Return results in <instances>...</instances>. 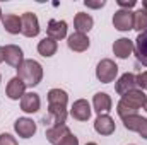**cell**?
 Returning <instances> with one entry per match:
<instances>
[{
    "label": "cell",
    "mask_w": 147,
    "mask_h": 145,
    "mask_svg": "<svg viewBox=\"0 0 147 145\" xmlns=\"http://www.w3.org/2000/svg\"><path fill=\"white\" fill-rule=\"evenodd\" d=\"M86 145H98V144H94V142H89V144H86Z\"/></svg>",
    "instance_id": "32"
},
{
    "label": "cell",
    "mask_w": 147,
    "mask_h": 145,
    "mask_svg": "<svg viewBox=\"0 0 147 145\" xmlns=\"http://www.w3.org/2000/svg\"><path fill=\"white\" fill-rule=\"evenodd\" d=\"M134 51V41L128 38H120L113 43V53L120 60H127Z\"/></svg>",
    "instance_id": "12"
},
{
    "label": "cell",
    "mask_w": 147,
    "mask_h": 145,
    "mask_svg": "<svg viewBox=\"0 0 147 145\" xmlns=\"http://www.w3.org/2000/svg\"><path fill=\"white\" fill-rule=\"evenodd\" d=\"M2 17H3V15H2V9H0V21H2Z\"/></svg>",
    "instance_id": "33"
},
{
    "label": "cell",
    "mask_w": 147,
    "mask_h": 145,
    "mask_svg": "<svg viewBox=\"0 0 147 145\" xmlns=\"http://www.w3.org/2000/svg\"><path fill=\"white\" fill-rule=\"evenodd\" d=\"M3 58L10 67H14L17 70L21 67V63L24 62V53L17 44H7V46H3Z\"/></svg>",
    "instance_id": "7"
},
{
    "label": "cell",
    "mask_w": 147,
    "mask_h": 145,
    "mask_svg": "<svg viewBox=\"0 0 147 145\" xmlns=\"http://www.w3.org/2000/svg\"><path fill=\"white\" fill-rule=\"evenodd\" d=\"M69 133H70V128L67 125H55L46 130V140L51 145H58Z\"/></svg>",
    "instance_id": "15"
},
{
    "label": "cell",
    "mask_w": 147,
    "mask_h": 145,
    "mask_svg": "<svg viewBox=\"0 0 147 145\" xmlns=\"http://www.w3.org/2000/svg\"><path fill=\"white\" fill-rule=\"evenodd\" d=\"M113 26L115 29L125 33V31H130L134 29V12L132 10H116L115 15H113Z\"/></svg>",
    "instance_id": "4"
},
{
    "label": "cell",
    "mask_w": 147,
    "mask_h": 145,
    "mask_svg": "<svg viewBox=\"0 0 147 145\" xmlns=\"http://www.w3.org/2000/svg\"><path fill=\"white\" fill-rule=\"evenodd\" d=\"M0 145H17V140L10 133H0Z\"/></svg>",
    "instance_id": "25"
},
{
    "label": "cell",
    "mask_w": 147,
    "mask_h": 145,
    "mask_svg": "<svg viewBox=\"0 0 147 145\" xmlns=\"http://www.w3.org/2000/svg\"><path fill=\"white\" fill-rule=\"evenodd\" d=\"M120 101H121L123 104H127L128 108L139 111L140 108H144V106L147 104V96L144 94V91H140V89H134V91L123 94Z\"/></svg>",
    "instance_id": "5"
},
{
    "label": "cell",
    "mask_w": 147,
    "mask_h": 145,
    "mask_svg": "<svg viewBox=\"0 0 147 145\" xmlns=\"http://www.w3.org/2000/svg\"><path fill=\"white\" fill-rule=\"evenodd\" d=\"M94 130L99 135H111L115 132V119L110 114H99L94 121Z\"/></svg>",
    "instance_id": "16"
},
{
    "label": "cell",
    "mask_w": 147,
    "mask_h": 145,
    "mask_svg": "<svg viewBox=\"0 0 147 145\" xmlns=\"http://www.w3.org/2000/svg\"><path fill=\"white\" fill-rule=\"evenodd\" d=\"M21 22H22V34L26 38H36L39 34V21L36 14L24 12L21 15Z\"/></svg>",
    "instance_id": "6"
},
{
    "label": "cell",
    "mask_w": 147,
    "mask_h": 145,
    "mask_svg": "<svg viewBox=\"0 0 147 145\" xmlns=\"http://www.w3.org/2000/svg\"><path fill=\"white\" fill-rule=\"evenodd\" d=\"M2 24H3V29H5L9 34H19V33H22L21 17L16 15V14H5V15L2 17Z\"/></svg>",
    "instance_id": "21"
},
{
    "label": "cell",
    "mask_w": 147,
    "mask_h": 145,
    "mask_svg": "<svg viewBox=\"0 0 147 145\" xmlns=\"http://www.w3.org/2000/svg\"><path fill=\"white\" fill-rule=\"evenodd\" d=\"M67 46H69L72 51H75V53H82V51L89 50L91 41H89L87 34H82V33H72L70 36L67 38Z\"/></svg>",
    "instance_id": "11"
},
{
    "label": "cell",
    "mask_w": 147,
    "mask_h": 145,
    "mask_svg": "<svg viewBox=\"0 0 147 145\" xmlns=\"http://www.w3.org/2000/svg\"><path fill=\"white\" fill-rule=\"evenodd\" d=\"M84 5H86L87 9H101V7L106 5V2H105V0H101V2H89V0H86Z\"/></svg>",
    "instance_id": "28"
},
{
    "label": "cell",
    "mask_w": 147,
    "mask_h": 145,
    "mask_svg": "<svg viewBox=\"0 0 147 145\" xmlns=\"http://www.w3.org/2000/svg\"><path fill=\"white\" fill-rule=\"evenodd\" d=\"M142 9L147 12V0H144V2H142Z\"/></svg>",
    "instance_id": "31"
},
{
    "label": "cell",
    "mask_w": 147,
    "mask_h": 145,
    "mask_svg": "<svg viewBox=\"0 0 147 145\" xmlns=\"http://www.w3.org/2000/svg\"><path fill=\"white\" fill-rule=\"evenodd\" d=\"M115 89H116V92H118L120 96H123V94H127V92H130V91L137 89V80H135V75H134V73H130V72L123 73V75L118 79V82H116Z\"/></svg>",
    "instance_id": "17"
},
{
    "label": "cell",
    "mask_w": 147,
    "mask_h": 145,
    "mask_svg": "<svg viewBox=\"0 0 147 145\" xmlns=\"http://www.w3.org/2000/svg\"><path fill=\"white\" fill-rule=\"evenodd\" d=\"M41 108V99L36 92H26L21 99V109L24 113H38Z\"/></svg>",
    "instance_id": "18"
},
{
    "label": "cell",
    "mask_w": 147,
    "mask_h": 145,
    "mask_svg": "<svg viewBox=\"0 0 147 145\" xmlns=\"http://www.w3.org/2000/svg\"><path fill=\"white\" fill-rule=\"evenodd\" d=\"M58 145H79V138L74 135L72 132H70V133H69V135H67V137H65V138H63Z\"/></svg>",
    "instance_id": "26"
},
{
    "label": "cell",
    "mask_w": 147,
    "mask_h": 145,
    "mask_svg": "<svg viewBox=\"0 0 147 145\" xmlns=\"http://www.w3.org/2000/svg\"><path fill=\"white\" fill-rule=\"evenodd\" d=\"M14 130L21 138H31L36 133L38 126L31 118H17L14 123Z\"/></svg>",
    "instance_id": "8"
},
{
    "label": "cell",
    "mask_w": 147,
    "mask_h": 145,
    "mask_svg": "<svg viewBox=\"0 0 147 145\" xmlns=\"http://www.w3.org/2000/svg\"><path fill=\"white\" fill-rule=\"evenodd\" d=\"M17 77L26 84V87H36L43 79V67L36 60H24L17 68Z\"/></svg>",
    "instance_id": "2"
},
{
    "label": "cell",
    "mask_w": 147,
    "mask_h": 145,
    "mask_svg": "<svg viewBox=\"0 0 147 145\" xmlns=\"http://www.w3.org/2000/svg\"><path fill=\"white\" fill-rule=\"evenodd\" d=\"M134 53L139 63H142L144 67H147V29L139 33V36L135 39L134 44Z\"/></svg>",
    "instance_id": "13"
},
{
    "label": "cell",
    "mask_w": 147,
    "mask_h": 145,
    "mask_svg": "<svg viewBox=\"0 0 147 145\" xmlns=\"http://www.w3.org/2000/svg\"><path fill=\"white\" fill-rule=\"evenodd\" d=\"M92 106H94V111L99 116V114H108V111H111L113 103H111V97L106 92H98L92 97Z\"/></svg>",
    "instance_id": "19"
},
{
    "label": "cell",
    "mask_w": 147,
    "mask_h": 145,
    "mask_svg": "<svg viewBox=\"0 0 147 145\" xmlns=\"http://www.w3.org/2000/svg\"><path fill=\"white\" fill-rule=\"evenodd\" d=\"M57 50H58V44H57V41L51 39V38H43V39L38 43V53H39L41 56H45V58L53 56V55L57 53Z\"/></svg>",
    "instance_id": "22"
},
{
    "label": "cell",
    "mask_w": 147,
    "mask_h": 145,
    "mask_svg": "<svg viewBox=\"0 0 147 145\" xmlns=\"http://www.w3.org/2000/svg\"><path fill=\"white\" fill-rule=\"evenodd\" d=\"M69 96L63 89H51L48 92V114L45 116V125H65L67 119Z\"/></svg>",
    "instance_id": "1"
},
{
    "label": "cell",
    "mask_w": 147,
    "mask_h": 145,
    "mask_svg": "<svg viewBox=\"0 0 147 145\" xmlns=\"http://www.w3.org/2000/svg\"><path fill=\"white\" fill-rule=\"evenodd\" d=\"M0 82H2V77H0Z\"/></svg>",
    "instance_id": "35"
},
{
    "label": "cell",
    "mask_w": 147,
    "mask_h": 145,
    "mask_svg": "<svg viewBox=\"0 0 147 145\" xmlns=\"http://www.w3.org/2000/svg\"><path fill=\"white\" fill-rule=\"evenodd\" d=\"M134 29L139 33L147 29V12L144 9H139L134 12Z\"/></svg>",
    "instance_id": "23"
},
{
    "label": "cell",
    "mask_w": 147,
    "mask_h": 145,
    "mask_svg": "<svg viewBox=\"0 0 147 145\" xmlns=\"http://www.w3.org/2000/svg\"><path fill=\"white\" fill-rule=\"evenodd\" d=\"M5 58H3V46H0V63L3 62Z\"/></svg>",
    "instance_id": "30"
},
{
    "label": "cell",
    "mask_w": 147,
    "mask_h": 145,
    "mask_svg": "<svg viewBox=\"0 0 147 145\" xmlns=\"http://www.w3.org/2000/svg\"><path fill=\"white\" fill-rule=\"evenodd\" d=\"M144 109H146V111H147V104H146V106H144Z\"/></svg>",
    "instance_id": "34"
},
{
    "label": "cell",
    "mask_w": 147,
    "mask_h": 145,
    "mask_svg": "<svg viewBox=\"0 0 147 145\" xmlns=\"http://www.w3.org/2000/svg\"><path fill=\"white\" fill-rule=\"evenodd\" d=\"M116 3L120 5V9H123V10H130L132 7H135L137 5V2L135 0H116Z\"/></svg>",
    "instance_id": "27"
},
{
    "label": "cell",
    "mask_w": 147,
    "mask_h": 145,
    "mask_svg": "<svg viewBox=\"0 0 147 145\" xmlns=\"http://www.w3.org/2000/svg\"><path fill=\"white\" fill-rule=\"evenodd\" d=\"M5 92H7V97H9V99L19 101V99H22V96L26 94V84L16 75V77H12V79L9 80Z\"/></svg>",
    "instance_id": "9"
},
{
    "label": "cell",
    "mask_w": 147,
    "mask_h": 145,
    "mask_svg": "<svg viewBox=\"0 0 147 145\" xmlns=\"http://www.w3.org/2000/svg\"><path fill=\"white\" fill-rule=\"evenodd\" d=\"M91 104L86 99H77L70 108V116L77 121H87L91 118Z\"/></svg>",
    "instance_id": "10"
},
{
    "label": "cell",
    "mask_w": 147,
    "mask_h": 145,
    "mask_svg": "<svg viewBox=\"0 0 147 145\" xmlns=\"http://www.w3.org/2000/svg\"><path fill=\"white\" fill-rule=\"evenodd\" d=\"M137 133H139L142 138H146V140H147V118H144V119H142V123H140V126H139Z\"/></svg>",
    "instance_id": "29"
},
{
    "label": "cell",
    "mask_w": 147,
    "mask_h": 145,
    "mask_svg": "<svg viewBox=\"0 0 147 145\" xmlns=\"http://www.w3.org/2000/svg\"><path fill=\"white\" fill-rule=\"evenodd\" d=\"M137 80V87H140V91H147V72H140L139 75H135Z\"/></svg>",
    "instance_id": "24"
},
{
    "label": "cell",
    "mask_w": 147,
    "mask_h": 145,
    "mask_svg": "<svg viewBox=\"0 0 147 145\" xmlns=\"http://www.w3.org/2000/svg\"><path fill=\"white\" fill-rule=\"evenodd\" d=\"M118 75V65L111 60V58H105L98 63L96 67V77L99 82L103 84H110L115 80V77Z\"/></svg>",
    "instance_id": "3"
},
{
    "label": "cell",
    "mask_w": 147,
    "mask_h": 145,
    "mask_svg": "<svg viewBox=\"0 0 147 145\" xmlns=\"http://www.w3.org/2000/svg\"><path fill=\"white\" fill-rule=\"evenodd\" d=\"M46 34L48 38L55 39V41H60L67 36V22L65 21H57V19H51L46 26Z\"/></svg>",
    "instance_id": "14"
},
{
    "label": "cell",
    "mask_w": 147,
    "mask_h": 145,
    "mask_svg": "<svg viewBox=\"0 0 147 145\" xmlns=\"http://www.w3.org/2000/svg\"><path fill=\"white\" fill-rule=\"evenodd\" d=\"M74 26H75V33L86 34V33H89V31L92 29L94 19H92L89 14H86V12H77L75 17H74Z\"/></svg>",
    "instance_id": "20"
}]
</instances>
